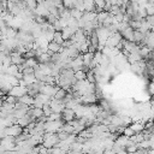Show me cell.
<instances>
[{"instance_id": "1", "label": "cell", "mask_w": 154, "mask_h": 154, "mask_svg": "<svg viewBox=\"0 0 154 154\" xmlns=\"http://www.w3.org/2000/svg\"><path fill=\"white\" fill-rule=\"evenodd\" d=\"M20 132H22V126H19L18 124H12L10 126H5V129H4L5 136H13V137H16Z\"/></svg>"}, {"instance_id": "2", "label": "cell", "mask_w": 154, "mask_h": 154, "mask_svg": "<svg viewBox=\"0 0 154 154\" xmlns=\"http://www.w3.org/2000/svg\"><path fill=\"white\" fill-rule=\"evenodd\" d=\"M26 88L25 87H22V85H12V88H11V90L8 91V94L10 95H13V96H16V97H19V96H22V95H24V94H26Z\"/></svg>"}, {"instance_id": "3", "label": "cell", "mask_w": 154, "mask_h": 154, "mask_svg": "<svg viewBox=\"0 0 154 154\" xmlns=\"http://www.w3.org/2000/svg\"><path fill=\"white\" fill-rule=\"evenodd\" d=\"M61 118H63L65 122H70V120L75 119V111H73L72 108L65 107V108L61 111Z\"/></svg>"}, {"instance_id": "4", "label": "cell", "mask_w": 154, "mask_h": 154, "mask_svg": "<svg viewBox=\"0 0 154 154\" xmlns=\"http://www.w3.org/2000/svg\"><path fill=\"white\" fill-rule=\"evenodd\" d=\"M17 101H20V102H23V103L30 106V105H32V102H34V96H31V95H29V94L26 93V94H24V95H22V96H19V97H17Z\"/></svg>"}, {"instance_id": "5", "label": "cell", "mask_w": 154, "mask_h": 154, "mask_svg": "<svg viewBox=\"0 0 154 154\" xmlns=\"http://www.w3.org/2000/svg\"><path fill=\"white\" fill-rule=\"evenodd\" d=\"M132 32H134V29L130 28V26H128L126 29H124L123 31H120L122 37L125 38L126 41H134V38H132Z\"/></svg>"}, {"instance_id": "6", "label": "cell", "mask_w": 154, "mask_h": 154, "mask_svg": "<svg viewBox=\"0 0 154 154\" xmlns=\"http://www.w3.org/2000/svg\"><path fill=\"white\" fill-rule=\"evenodd\" d=\"M60 32H61V37H63V40H67V38H70L71 35H73L72 29H71L70 26H67V25L64 26V28H61Z\"/></svg>"}, {"instance_id": "7", "label": "cell", "mask_w": 154, "mask_h": 154, "mask_svg": "<svg viewBox=\"0 0 154 154\" xmlns=\"http://www.w3.org/2000/svg\"><path fill=\"white\" fill-rule=\"evenodd\" d=\"M129 126H130L135 132H138V131H142V130H143V124H142L140 120L131 122V123L129 124Z\"/></svg>"}, {"instance_id": "8", "label": "cell", "mask_w": 154, "mask_h": 154, "mask_svg": "<svg viewBox=\"0 0 154 154\" xmlns=\"http://www.w3.org/2000/svg\"><path fill=\"white\" fill-rule=\"evenodd\" d=\"M143 37H144V34L143 32H141V31H138L137 29H135L134 30V32H132V38H134V42H136L137 45L143 40Z\"/></svg>"}, {"instance_id": "9", "label": "cell", "mask_w": 154, "mask_h": 154, "mask_svg": "<svg viewBox=\"0 0 154 154\" xmlns=\"http://www.w3.org/2000/svg\"><path fill=\"white\" fill-rule=\"evenodd\" d=\"M36 60H37V63L47 64L48 61H51V55H48L46 52H43V53H41L38 57H36Z\"/></svg>"}, {"instance_id": "10", "label": "cell", "mask_w": 154, "mask_h": 154, "mask_svg": "<svg viewBox=\"0 0 154 154\" xmlns=\"http://www.w3.org/2000/svg\"><path fill=\"white\" fill-rule=\"evenodd\" d=\"M67 26H70L72 29V31L75 32L77 29H78V23H77V19L73 18V17H70L67 19Z\"/></svg>"}, {"instance_id": "11", "label": "cell", "mask_w": 154, "mask_h": 154, "mask_svg": "<svg viewBox=\"0 0 154 154\" xmlns=\"http://www.w3.org/2000/svg\"><path fill=\"white\" fill-rule=\"evenodd\" d=\"M23 81H24L26 84H30V83H34V82L37 81V79L35 78V75H34V72H32V73H25V75H23Z\"/></svg>"}, {"instance_id": "12", "label": "cell", "mask_w": 154, "mask_h": 154, "mask_svg": "<svg viewBox=\"0 0 154 154\" xmlns=\"http://www.w3.org/2000/svg\"><path fill=\"white\" fill-rule=\"evenodd\" d=\"M83 6H84V11H94V7H95V4H94V0H84L83 1Z\"/></svg>"}, {"instance_id": "13", "label": "cell", "mask_w": 154, "mask_h": 154, "mask_svg": "<svg viewBox=\"0 0 154 154\" xmlns=\"http://www.w3.org/2000/svg\"><path fill=\"white\" fill-rule=\"evenodd\" d=\"M60 45L59 43H57V42H54V41H49L48 42V45H47V48L49 49V51H52V52H59V49H60Z\"/></svg>"}, {"instance_id": "14", "label": "cell", "mask_w": 154, "mask_h": 154, "mask_svg": "<svg viewBox=\"0 0 154 154\" xmlns=\"http://www.w3.org/2000/svg\"><path fill=\"white\" fill-rule=\"evenodd\" d=\"M66 90L65 89H63V88H59L57 91H55V94L52 96V97H54V99H57V100H63L64 99V96L66 95Z\"/></svg>"}, {"instance_id": "15", "label": "cell", "mask_w": 154, "mask_h": 154, "mask_svg": "<svg viewBox=\"0 0 154 154\" xmlns=\"http://www.w3.org/2000/svg\"><path fill=\"white\" fill-rule=\"evenodd\" d=\"M82 60H83V65H87V66H88V65L90 64V61L93 60V53H89V52L83 53Z\"/></svg>"}, {"instance_id": "16", "label": "cell", "mask_w": 154, "mask_h": 154, "mask_svg": "<svg viewBox=\"0 0 154 154\" xmlns=\"http://www.w3.org/2000/svg\"><path fill=\"white\" fill-rule=\"evenodd\" d=\"M70 14H71V17H73V18H76V19H79V18L82 17L83 12L79 11V10H77L76 7H72V8H70Z\"/></svg>"}, {"instance_id": "17", "label": "cell", "mask_w": 154, "mask_h": 154, "mask_svg": "<svg viewBox=\"0 0 154 154\" xmlns=\"http://www.w3.org/2000/svg\"><path fill=\"white\" fill-rule=\"evenodd\" d=\"M16 34H17V29H16V28L7 26L6 32H5V36H6V37H16Z\"/></svg>"}, {"instance_id": "18", "label": "cell", "mask_w": 154, "mask_h": 154, "mask_svg": "<svg viewBox=\"0 0 154 154\" xmlns=\"http://www.w3.org/2000/svg\"><path fill=\"white\" fill-rule=\"evenodd\" d=\"M18 72V69H17V65L16 64H10L8 66H7V69H6V73H8V75H16Z\"/></svg>"}, {"instance_id": "19", "label": "cell", "mask_w": 154, "mask_h": 154, "mask_svg": "<svg viewBox=\"0 0 154 154\" xmlns=\"http://www.w3.org/2000/svg\"><path fill=\"white\" fill-rule=\"evenodd\" d=\"M73 76H75V78H76L77 81H82V79H85L87 73H85L84 71H82V70H77V71H75Z\"/></svg>"}, {"instance_id": "20", "label": "cell", "mask_w": 154, "mask_h": 154, "mask_svg": "<svg viewBox=\"0 0 154 154\" xmlns=\"http://www.w3.org/2000/svg\"><path fill=\"white\" fill-rule=\"evenodd\" d=\"M24 4H25V6L28 7V8H30V10H35L36 8V6H37V2H36V0H22Z\"/></svg>"}, {"instance_id": "21", "label": "cell", "mask_w": 154, "mask_h": 154, "mask_svg": "<svg viewBox=\"0 0 154 154\" xmlns=\"http://www.w3.org/2000/svg\"><path fill=\"white\" fill-rule=\"evenodd\" d=\"M53 41L57 42V43H59V45H61V42L64 41L63 37H61V32H60L59 30L54 31V34H53Z\"/></svg>"}, {"instance_id": "22", "label": "cell", "mask_w": 154, "mask_h": 154, "mask_svg": "<svg viewBox=\"0 0 154 154\" xmlns=\"http://www.w3.org/2000/svg\"><path fill=\"white\" fill-rule=\"evenodd\" d=\"M24 64H25L26 66L34 67V66L37 64V60H36V58H35V57H34V58H26V59H25V61H24Z\"/></svg>"}, {"instance_id": "23", "label": "cell", "mask_w": 154, "mask_h": 154, "mask_svg": "<svg viewBox=\"0 0 154 154\" xmlns=\"http://www.w3.org/2000/svg\"><path fill=\"white\" fill-rule=\"evenodd\" d=\"M144 19H146V22L149 24L150 29H153V28H154V14H153V16H149V14H147V16L144 17Z\"/></svg>"}, {"instance_id": "24", "label": "cell", "mask_w": 154, "mask_h": 154, "mask_svg": "<svg viewBox=\"0 0 154 154\" xmlns=\"http://www.w3.org/2000/svg\"><path fill=\"white\" fill-rule=\"evenodd\" d=\"M61 119V113H57V112H52L48 116V120H58Z\"/></svg>"}, {"instance_id": "25", "label": "cell", "mask_w": 154, "mask_h": 154, "mask_svg": "<svg viewBox=\"0 0 154 154\" xmlns=\"http://www.w3.org/2000/svg\"><path fill=\"white\" fill-rule=\"evenodd\" d=\"M42 112H43V114H45V116H47V117L52 113V109H51V107H49V105H48V103H45V105L42 106Z\"/></svg>"}, {"instance_id": "26", "label": "cell", "mask_w": 154, "mask_h": 154, "mask_svg": "<svg viewBox=\"0 0 154 154\" xmlns=\"http://www.w3.org/2000/svg\"><path fill=\"white\" fill-rule=\"evenodd\" d=\"M59 17L65 18V19H69V18L71 17V14H70V8H64V10H63V12L60 13V16H59Z\"/></svg>"}, {"instance_id": "27", "label": "cell", "mask_w": 154, "mask_h": 154, "mask_svg": "<svg viewBox=\"0 0 154 154\" xmlns=\"http://www.w3.org/2000/svg\"><path fill=\"white\" fill-rule=\"evenodd\" d=\"M123 134H124L125 136H128V137H129V136L134 135V134H135V131H134V130H132V129H131V128L128 125V126H125V128H124V131H123Z\"/></svg>"}, {"instance_id": "28", "label": "cell", "mask_w": 154, "mask_h": 154, "mask_svg": "<svg viewBox=\"0 0 154 154\" xmlns=\"http://www.w3.org/2000/svg\"><path fill=\"white\" fill-rule=\"evenodd\" d=\"M144 8H146V12H147V14H149V16H153V14H154V6L146 4Z\"/></svg>"}, {"instance_id": "29", "label": "cell", "mask_w": 154, "mask_h": 154, "mask_svg": "<svg viewBox=\"0 0 154 154\" xmlns=\"http://www.w3.org/2000/svg\"><path fill=\"white\" fill-rule=\"evenodd\" d=\"M78 51H79V53H87L88 52V45L85 42H82L78 47Z\"/></svg>"}, {"instance_id": "30", "label": "cell", "mask_w": 154, "mask_h": 154, "mask_svg": "<svg viewBox=\"0 0 154 154\" xmlns=\"http://www.w3.org/2000/svg\"><path fill=\"white\" fill-rule=\"evenodd\" d=\"M109 13L111 14H117V13H119V6L118 5H112L111 6V8H109Z\"/></svg>"}, {"instance_id": "31", "label": "cell", "mask_w": 154, "mask_h": 154, "mask_svg": "<svg viewBox=\"0 0 154 154\" xmlns=\"http://www.w3.org/2000/svg\"><path fill=\"white\" fill-rule=\"evenodd\" d=\"M10 64H12V63H11V57H10V55H5L4 59H2V65L7 67Z\"/></svg>"}, {"instance_id": "32", "label": "cell", "mask_w": 154, "mask_h": 154, "mask_svg": "<svg viewBox=\"0 0 154 154\" xmlns=\"http://www.w3.org/2000/svg\"><path fill=\"white\" fill-rule=\"evenodd\" d=\"M136 149H137V143L125 147V150H126V152H129V153H135V150H136Z\"/></svg>"}, {"instance_id": "33", "label": "cell", "mask_w": 154, "mask_h": 154, "mask_svg": "<svg viewBox=\"0 0 154 154\" xmlns=\"http://www.w3.org/2000/svg\"><path fill=\"white\" fill-rule=\"evenodd\" d=\"M55 19H57V17H55L54 14H52V13H48V14H47V17H46V20H47L49 24H52Z\"/></svg>"}, {"instance_id": "34", "label": "cell", "mask_w": 154, "mask_h": 154, "mask_svg": "<svg viewBox=\"0 0 154 154\" xmlns=\"http://www.w3.org/2000/svg\"><path fill=\"white\" fill-rule=\"evenodd\" d=\"M5 101H7V102H10V103H14V102L17 101V97H16V96H13V95L7 94V96H6V100H5Z\"/></svg>"}, {"instance_id": "35", "label": "cell", "mask_w": 154, "mask_h": 154, "mask_svg": "<svg viewBox=\"0 0 154 154\" xmlns=\"http://www.w3.org/2000/svg\"><path fill=\"white\" fill-rule=\"evenodd\" d=\"M58 19H59V23H60V26H61V28H64V26H66V25H67V19L61 18V17H59Z\"/></svg>"}, {"instance_id": "36", "label": "cell", "mask_w": 154, "mask_h": 154, "mask_svg": "<svg viewBox=\"0 0 154 154\" xmlns=\"http://www.w3.org/2000/svg\"><path fill=\"white\" fill-rule=\"evenodd\" d=\"M123 17H124V14H123V13H120V12H119V13H117V14H114V19H116L118 23L123 20Z\"/></svg>"}, {"instance_id": "37", "label": "cell", "mask_w": 154, "mask_h": 154, "mask_svg": "<svg viewBox=\"0 0 154 154\" xmlns=\"http://www.w3.org/2000/svg\"><path fill=\"white\" fill-rule=\"evenodd\" d=\"M95 51H96V47H95V46H93V45H89V46H88V52H89V53H93V54H94Z\"/></svg>"}, {"instance_id": "38", "label": "cell", "mask_w": 154, "mask_h": 154, "mask_svg": "<svg viewBox=\"0 0 154 154\" xmlns=\"http://www.w3.org/2000/svg\"><path fill=\"white\" fill-rule=\"evenodd\" d=\"M14 76H16L18 79H22V78H23V72H19V71H18V72H17Z\"/></svg>"}, {"instance_id": "39", "label": "cell", "mask_w": 154, "mask_h": 154, "mask_svg": "<svg viewBox=\"0 0 154 154\" xmlns=\"http://www.w3.org/2000/svg\"><path fill=\"white\" fill-rule=\"evenodd\" d=\"M148 87H149V94H150V95H152V94H153V83H152V82H150V83H149V85H148Z\"/></svg>"}, {"instance_id": "40", "label": "cell", "mask_w": 154, "mask_h": 154, "mask_svg": "<svg viewBox=\"0 0 154 154\" xmlns=\"http://www.w3.org/2000/svg\"><path fill=\"white\" fill-rule=\"evenodd\" d=\"M36 2H37V4H42V2H43V0H36Z\"/></svg>"}]
</instances>
